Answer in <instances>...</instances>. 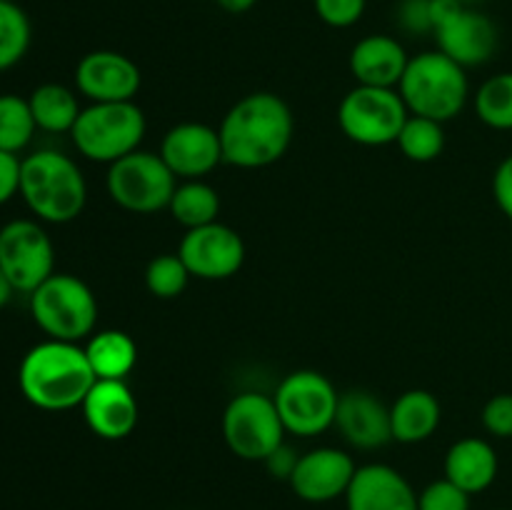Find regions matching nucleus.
<instances>
[{
  "label": "nucleus",
  "mask_w": 512,
  "mask_h": 510,
  "mask_svg": "<svg viewBox=\"0 0 512 510\" xmlns=\"http://www.w3.org/2000/svg\"><path fill=\"white\" fill-rule=\"evenodd\" d=\"M223 163L235 168H265L288 153L293 143V110L280 95L258 90L240 98L218 128Z\"/></svg>",
  "instance_id": "obj_1"
},
{
  "label": "nucleus",
  "mask_w": 512,
  "mask_h": 510,
  "mask_svg": "<svg viewBox=\"0 0 512 510\" xmlns=\"http://www.w3.org/2000/svg\"><path fill=\"white\" fill-rule=\"evenodd\" d=\"M85 348L65 340H43L23 355L18 388L30 405L48 413L80 408L95 383Z\"/></svg>",
  "instance_id": "obj_2"
},
{
  "label": "nucleus",
  "mask_w": 512,
  "mask_h": 510,
  "mask_svg": "<svg viewBox=\"0 0 512 510\" xmlns=\"http://www.w3.org/2000/svg\"><path fill=\"white\" fill-rule=\"evenodd\" d=\"M20 195L35 218L63 225L83 213L88 185L73 158L58 150H38L20 165Z\"/></svg>",
  "instance_id": "obj_3"
},
{
  "label": "nucleus",
  "mask_w": 512,
  "mask_h": 510,
  "mask_svg": "<svg viewBox=\"0 0 512 510\" xmlns=\"http://www.w3.org/2000/svg\"><path fill=\"white\" fill-rule=\"evenodd\" d=\"M400 98L408 105L410 115H423L438 123H448L463 113L470 95L468 75L463 65L450 60L440 50L410 58L403 80L398 85Z\"/></svg>",
  "instance_id": "obj_4"
},
{
  "label": "nucleus",
  "mask_w": 512,
  "mask_h": 510,
  "mask_svg": "<svg viewBox=\"0 0 512 510\" xmlns=\"http://www.w3.org/2000/svg\"><path fill=\"white\" fill-rule=\"evenodd\" d=\"M30 315L50 340L80 343L95 333L98 300L78 275L53 273L30 293Z\"/></svg>",
  "instance_id": "obj_5"
},
{
  "label": "nucleus",
  "mask_w": 512,
  "mask_h": 510,
  "mask_svg": "<svg viewBox=\"0 0 512 510\" xmlns=\"http://www.w3.org/2000/svg\"><path fill=\"white\" fill-rule=\"evenodd\" d=\"M145 115L128 103H90L80 110L70 138L78 153L93 163H115L125 155L140 150L145 138Z\"/></svg>",
  "instance_id": "obj_6"
},
{
  "label": "nucleus",
  "mask_w": 512,
  "mask_h": 510,
  "mask_svg": "<svg viewBox=\"0 0 512 510\" xmlns=\"http://www.w3.org/2000/svg\"><path fill=\"white\" fill-rule=\"evenodd\" d=\"M105 185H108V195L115 205L128 213L148 215L168 208L170 198L178 188V178L165 165L160 153L135 150V153L110 163Z\"/></svg>",
  "instance_id": "obj_7"
},
{
  "label": "nucleus",
  "mask_w": 512,
  "mask_h": 510,
  "mask_svg": "<svg viewBox=\"0 0 512 510\" xmlns=\"http://www.w3.org/2000/svg\"><path fill=\"white\" fill-rule=\"evenodd\" d=\"M410 110L395 88L355 85L338 108V125L353 143L378 148L395 143Z\"/></svg>",
  "instance_id": "obj_8"
},
{
  "label": "nucleus",
  "mask_w": 512,
  "mask_h": 510,
  "mask_svg": "<svg viewBox=\"0 0 512 510\" xmlns=\"http://www.w3.org/2000/svg\"><path fill=\"white\" fill-rule=\"evenodd\" d=\"M340 393L318 370H293L280 380L273 400L285 433L313 438L335 425Z\"/></svg>",
  "instance_id": "obj_9"
},
{
  "label": "nucleus",
  "mask_w": 512,
  "mask_h": 510,
  "mask_svg": "<svg viewBox=\"0 0 512 510\" xmlns=\"http://www.w3.org/2000/svg\"><path fill=\"white\" fill-rule=\"evenodd\" d=\"M223 438L243 460H265L280 448L285 443V425L273 395L258 390L235 395L223 413Z\"/></svg>",
  "instance_id": "obj_10"
},
{
  "label": "nucleus",
  "mask_w": 512,
  "mask_h": 510,
  "mask_svg": "<svg viewBox=\"0 0 512 510\" xmlns=\"http://www.w3.org/2000/svg\"><path fill=\"white\" fill-rule=\"evenodd\" d=\"M0 270L15 293H33L55 273V248L38 220L15 218L0 228Z\"/></svg>",
  "instance_id": "obj_11"
},
{
  "label": "nucleus",
  "mask_w": 512,
  "mask_h": 510,
  "mask_svg": "<svg viewBox=\"0 0 512 510\" xmlns=\"http://www.w3.org/2000/svg\"><path fill=\"white\" fill-rule=\"evenodd\" d=\"M178 255L193 278L225 280L233 278L243 268L245 243L238 230L215 220V223L185 230Z\"/></svg>",
  "instance_id": "obj_12"
},
{
  "label": "nucleus",
  "mask_w": 512,
  "mask_h": 510,
  "mask_svg": "<svg viewBox=\"0 0 512 510\" xmlns=\"http://www.w3.org/2000/svg\"><path fill=\"white\" fill-rule=\"evenodd\" d=\"M140 68L118 50H93L75 65V88L90 103H128L138 95Z\"/></svg>",
  "instance_id": "obj_13"
},
{
  "label": "nucleus",
  "mask_w": 512,
  "mask_h": 510,
  "mask_svg": "<svg viewBox=\"0 0 512 510\" xmlns=\"http://www.w3.org/2000/svg\"><path fill=\"white\" fill-rule=\"evenodd\" d=\"M355 470L358 465L345 450L315 448L300 455L288 483L305 503H330L335 498H345Z\"/></svg>",
  "instance_id": "obj_14"
},
{
  "label": "nucleus",
  "mask_w": 512,
  "mask_h": 510,
  "mask_svg": "<svg viewBox=\"0 0 512 510\" xmlns=\"http://www.w3.org/2000/svg\"><path fill=\"white\" fill-rule=\"evenodd\" d=\"M160 158L165 160L175 178L200 180L223 163L220 133L205 123H178L163 135Z\"/></svg>",
  "instance_id": "obj_15"
},
{
  "label": "nucleus",
  "mask_w": 512,
  "mask_h": 510,
  "mask_svg": "<svg viewBox=\"0 0 512 510\" xmlns=\"http://www.w3.org/2000/svg\"><path fill=\"white\" fill-rule=\"evenodd\" d=\"M433 35L438 40L440 53L463 65L465 70L488 63L495 50H498V28H495V23L488 15L478 13L468 5L460 8L450 20H445Z\"/></svg>",
  "instance_id": "obj_16"
},
{
  "label": "nucleus",
  "mask_w": 512,
  "mask_h": 510,
  "mask_svg": "<svg viewBox=\"0 0 512 510\" xmlns=\"http://www.w3.org/2000/svg\"><path fill=\"white\" fill-rule=\"evenodd\" d=\"M335 428L358 450H378L393 440L390 408L378 395L363 388L340 393Z\"/></svg>",
  "instance_id": "obj_17"
},
{
  "label": "nucleus",
  "mask_w": 512,
  "mask_h": 510,
  "mask_svg": "<svg viewBox=\"0 0 512 510\" xmlns=\"http://www.w3.org/2000/svg\"><path fill=\"white\" fill-rule=\"evenodd\" d=\"M348 510H418V493L400 470L385 463L360 465L348 493Z\"/></svg>",
  "instance_id": "obj_18"
},
{
  "label": "nucleus",
  "mask_w": 512,
  "mask_h": 510,
  "mask_svg": "<svg viewBox=\"0 0 512 510\" xmlns=\"http://www.w3.org/2000/svg\"><path fill=\"white\" fill-rule=\"evenodd\" d=\"M83 418L88 428L103 440H123L138 425V400L125 380H95L85 395Z\"/></svg>",
  "instance_id": "obj_19"
},
{
  "label": "nucleus",
  "mask_w": 512,
  "mask_h": 510,
  "mask_svg": "<svg viewBox=\"0 0 512 510\" xmlns=\"http://www.w3.org/2000/svg\"><path fill=\"white\" fill-rule=\"evenodd\" d=\"M348 63L358 85L398 88L410 58L403 43L393 35H365L353 45Z\"/></svg>",
  "instance_id": "obj_20"
},
{
  "label": "nucleus",
  "mask_w": 512,
  "mask_h": 510,
  "mask_svg": "<svg viewBox=\"0 0 512 510\" xmlns=\"http://www.w3.org/2000/svg\"><path fill=\"white\" fill-rule=\"evenodd\" d=\"M498 470V453L485 438H460L445 453V478L468 495L488 490L498 478Z\"/></svg>",
  "instance_id": "obj_21"
},
{
  "label": "nucleus",
  "mask_w": 512,
  "mask_h": 510,
  "mask_svg": "<svg viewBox=\"0 0 512 510\" xmlns=\"http://www.w3.org/2000/svg\"><path fill=\"white\" fill-rule=\"evenodd\" d=\"M440 418H443V408H440V400L430 390H405L390 405L393 440L405 445L423 443L440 428Z\"/></svg>",
  "instance_id": "obj_22"
},
{
  "label": "nucleus",
  "mask_w": 512,
  "mask_h": 510,
  "mask_svg": "<svg viewBox=\"0 0 512 510\" xmlns=\"http://www.w3.org/2000/svg\"><path fill=\"white\" fill-rule=\"evenodd\" d=\"M85 355L100 380H125L138 363V345L123 330H98L85 343Z\"/></svg>",
  "instance_id": "obj_23"
},
{
  "label": "nucleus",
  "mask_w": 512,
  "mask_h": 510,
  "mask_svg": "<svg viewBox=\"0 0 512 510\" xmlns=\"http://www.w3.org/2000/svg\"><path fill=\"white\" fill-rule=\"evenodd\" d=\"M30 113L45 133H70L80 115L78 95L60 83H43L30 93Z\"/></svg>",
  "instance_id": "obj_24"
},
{
  "label": "nucleus",
  "mask_w": 512,
  "mask_h": 510,
  "mask_svg": "<svg viewBox=\"0 0 512 510\" xmlns=\"http://www.w3.org/2000/svg\"><path fill=\"white\" fill-rule=\"evenodd\" d=\"M168 210L175 223L183 225L185 230L200 228V225L218 220L220 195L213 185L203 183V180H183L175 188Z\"/></svg>",
  "instance_id": "obj_25"
},
{
  "label": "nucleus",
  "mask_w": 512,
  "mask_h": 510,
  "mask_svg": "<svg viewBox=\"0 0 512 510\" xmlns=\"http://www.w3.org/2000/svg\"><path fill=\"white\" fill-rule=\"evenodd\" d=\"M395 143L413 163H430L445 150L443 123L423 115H408Z\"/></svg>",
  "instance_id": "obj_26"
},
{
  "label": "nucleus",
  "mask_w": 512,
  "mask_h": 510,
  "mask_svg": "<svg viewBox=\"0 0 512 510\" xmlns=\"http://www.w3.org/2000/svg\"><path fill=\"white\" fill-rule=\"evenodd\" d=\"M35 130L38 125L30 113L28 98L15 93L0 95V150L18 155L20 150L28 148Z\"/></svg>",
  "instance_id": "obj_27"
},
{
  "label": "nucleus",
  "mask_w": 512,
  "mask_h": 510,
  "mask_svg": "<svg viewBox=\"0 0 512 510\" xmlns=\"http://www.w3.org/2000/svg\"><path fill=\"white\" fill-rule=\"evenodd\" d=\"M475 113L488 128L512 130V73H498L480 85Z\"/></svg>",
  "instance_id": "obj_28"
},
{
  "label": "nucleus",
  "mask_w": 512,
  "mask_h": 510,
  "mask_svg": "<svg viewBox=\"0 0 512 510\" xmlns=\"http://www.w3.org/2000/svg\"><path fill=\"white\" fill-rule=\"evenodd\" d=\"M30 20L18 3L0 0V73L25 58L30 48Z\"/></svg>",
  "instance_id": "obj_29"
},
{
  "label": "nucleus",
  "mask_w": 512,
  "mask_h": 510,
  "mask_svg": "<svg viewBox=\"0 0 512 510\" xmlns=\"http://www.w3.org/2000/svg\"><path fill=\"white\" fill-rule=\"evenodd\" d=\"M190 278L193 275L185 268L183 258L178 253L155 255L148 263V268H145V285H148L150 295L160 300L178 298L188 288Z\"/></svg>",
  "instance_id": "obj_30"
},
{
  "label": "nucleus",
  "mask_w": 512,
  "mask_h": 510,
  "mask_svg": "<svg viewBox=\"0 0 512 510\" xmlns=\"http://www.w3.org/2000/svg\"><path fill=\"white\" fill-rule=\"evenodd\" d=\"M418 510H470V495L448 478L433 480L418 493Z\"/></svg>",
  "instance_id": "obj_31"
},
{
  "label": "nucleus",
  "mask_w": 512,
  "mask_h": 510,
  "mask_svg": "<svg viewBox=\"0 0 512 510\" xmlns=\"http://www.w3.org/2000/svg\"><path fill=\"white\" fill-rule=\"evenodd\" d=\"M315 13L330 28H350L365 13L368 0H313Z\"/></svg>",
  "instance_id": "obj_32"
},
{
  "label": "nucleus",
  "mask_w": 512,
  "mask_h": 510,
  "mask_svg": "<svg viewBox=\"0 0 512 510\" xmlns=\"http://www.w3.org/2000/svg\"><path fill=\"white\" fill-rule=\"evenodd\" d=\"M483 428L493 438H512V393H498L483 405Z\"/></svg>",
  "instance_id": "obj_33"
},
{
  "label": "nucleus",
  "mask_w": 512,
  "mask_h": 510,
  "mask_svg": "<svg viewBox=\"0 0 512 510\" xmlns=\"http://www.w3.org/2000/svg\"><path fill=\"white\" fill-rule=\"evenodd\" d=\"M398 20L408 33H433L430 0H403L398 10Z\"/></svg>",
  "instance_id": "obj_34"
},
{
  "label": "nucleus",
  "mask_w": 512,
  "mask_h": 510,
  "mask_svg": "<svg viewBox=\"0 0 512 510\" xmlns=\"http://www.w3.org/2000/svg\"><path fill=\"white\" fill-rule=\"evenodd\" d=\"M20 165L23 160L18 155L0 150V205L10 203L20 193Z\"/></svg>",
  "instance_id": "obj_35"
},
{
  "label": "nucleus",
  "mask_w": 512,
  "mask_h": 510,
  "mask_svg": "<svg viewBox=\"0 0 512 510\" xmlns=\"http://www.w3.org/2000/svg\"><path fill=\"white\" fill-rule=\"evenodd\" d=\"M493 198L498 203V208L503 210L505 218L512 220V155L500 160V165L495 168Z\"/></svg>",
  "instance_id": "obj_36"
},
{
  "label": "nucleus",
  "mask_w": 512,
  "mask_h": 510,
  "mask_svg": "<svg viewBox=\"0 0 512 510\" xmlns=\"http://www.w3.org/2000/svg\"><path fill=\"white\" fill-rule=\"evenodd\" d=\"M298 460H300V453H295L293 445L283 443L280 448H275L273 453H270L268 458L263 460V463H265V468H268V473L273 475V478L290 480V475H293Z\"/></svg>",
  "instance_id": "obj_37"
},
{
  "label": "nucleus",
  "mask_w": 512,
  "mask_h": 510,
  "mask_svg": "<svg viewBox=\"0 0 512 510\" xmlns=\"http://www.w3.org/2000/svg\"><path fill=\"white\" fill-rule=\"evenodd\" d=\"M460 8H465L460 0H430V20H433V33L445 23V20L453 18Z\"/></svg>",
  "instance_id": "obj_38"
},
{
  "label": "nucleus",
  "mask_w": 512,
  "mask_h": 510,
  "mask_svg": "<svg viewBox=\"0 0 512 510\" xmlns=\"http://www.w3.org/2000/svg\"><path fill=\"white\" fill-rule=\"evenodd\" d=\"M255 3H258V0H218L220 8L228 10V13H235V15L248 13Z\"/></svg>",
  "instance_id": "obj_39"
},
{
  "label": "nucleus",
  "mask_w": 512,
  "mask_h": 510,
  "mask_svg": "<svg viewBox=\"0 0 512 510\" xmlns=\"http://www.w3.org/2000/svg\"><path fill=\"white\" fill-rule=\"evenodd\" d=\"M13 293H15V288H13V285H10V280L5 278L3 270H0V308H5V305L10 303Z\"/></svg>",
  "instance_id": "obj_40"
},
{
  "label": "nucleus",
  "mask_w": 512,
  "mask_h": 510,
  "mask_svg": "<svg viewBox=\"0 0 512 510\" xmlns=\"http://www.w3.org/2000/svg\"><path fill=\"white\" fill-rule=\"evenodd\" d=\"M460 3H463V5H468V3H473V0H460Z\"/></svg>",
  "instance_id": "obj_41"
},
{
  "label": "nucleus",
  "mask_w": 512,
  "mask_h": 510,
  "mask_svg": "<svg viewBox=\"0 0 512 510\" xmlns=\"http://www.w3.org/2000/svg\"><path fill=\"white\" fill-rule=\"evenodd\" d=\"M3 3H18V0H3Z\"/></svg>",
  "instance_id": "obj_42"
},
{
  "label": "nucleus",
  "mask_w": 512,
  "mask_h": 510,
  "mask_svg": "<svg viewBox=\"0 0 512 510\" xmlns=\"http://www.w3.org/2000/svg\"><path fill=\"white\" fill-rule=\"evenodd\" d=\"M495 510H510V508H495Z\"/></svg>",
  "instance_id": "obj_43"
}]
</instances>
